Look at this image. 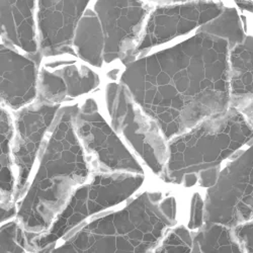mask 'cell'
Masks as SVG:
<instances>
[{"instance_id": "obj_10", "label": "cell", "mask_w": 253, "mask_h": 253, "mask_svg": "<svg viewBox=\"0 0 253 253\" xmlns=\"http://www.w3.org/2000/svg\"><path fill=\"white\" fill-rule=\"evenodd\" d=\"M151 10L145 0H96L94 11L103 34L104 64L122 60L126 65L135 60L133 52Z\"/></svg>"}, {"instance_id": "obj_6", "label": "cell", "mask_w": 253, "mask_h": 253, "mask_svg": "<svg viewBox=\"0 0 253 253\" xmlns=\"http://www.w3.org/2000/svg\"><path fill=\"white\" fill-rule=\"evenodd\" d=\"M104 100L113 129L131 145L153 173L160 175L168 150L156 122L140 109L123 83L107 84Z\"/></svg>"}, {"instance_id": "obj_20", "label": "cell", "mask_w": 253, "mask_h": 253, "mask_svg": "<svg viewBox=\"0 0 253 253\" xmlns=\"http://www.w3.org/2000/svg\"><path fill=\"white\" fill-rule=\"evenodd\" d=\"M197 32L206 33L227 41L230 49L242 43L246 38L239 14L233 7L224 6L218 16L201 26Z\"/></svg>"}, {"instance_id": "obj_23", "label": "cell", "mask_w": 253, "mask_h": 253, "mask_svg": "<svg viewBox=\"0 0 253 253\" xmlns=\"http://www.w3.org/2000/svg\"><path fill=\"white\" fill-rule=\"evenodd\" d=\"M205 217V201L196 193L192 199L191 214H189L188 228L191 230H198L204 225Z\"/></svg>"}, {"instance_id": "obj_17", "label": "cell", "mask_w": 253, "mask_h": 253, "mask_svg": "<svg viewBox=\"0 0 253 253\" xmlns=\"http://www.w3.org/2000/svg\"><path fill=\"white\" fill-rule=\"evenodd\" d=\"M72 47L75 55L94 68H102L104 40L94 10L85 9L76 26Z\"/></svg>"}, {"instance_id": "obj_15", "label": "cell", "mask_w": 253, "mask_h": 253, "mask_svg": "<svg viewBox=\"0 0 253 253\" xmlns=\"http://www.w3.org/2000/svg\"><path fill=\"white\" fill-rule=\"evenodd\" d=\"M36 0H0V40L27 55L39 53Z\"/></svg>"}, {"instance_id": "obj_28", "label": "cell", "mask_w": 253, "mask_h": 253, "mask_svg": "<svg viewBox=\"0 0 253 253\" xmlns=\"http://www.w3.org/2000/svg\"><path fill=\"white\" fill-rule=\"evenodd\" d=\"M234 1L242 10L253 13V0H234Z\"/></svg>"}, {"instance_id": "obj_13", "label": "cell", "mask_w": 253, "mask_h": 253, "mask_svg": "<svg viewBox=\"0 0 253 253\" xmlns=\"http://www.w3.org/2000/svg\"><path fill=\"white\" fill-rule=\"evenodd\" d=\"M90 0H38L36 13L39 53L42 57L75 55L76 26Z\"/></svg>"}, {"instance_id": "obj_19", "label": "cell", "mask_w": 253, "mask_h": 253, "mask_svg": "<svg viewBox=\"0 0 253 253\" xmlns=\"http://www.w3.org/2000/svg\"><path fill=\"white\" fill-rule=\"evenodd\" d=\"M195 252H242L233 228L218 224L204 223L194 236Z\"/></svg>"}, {"instance_id": "obj_8", "label": "cell", "mask_w": 253, "mask_h": 253, "mask_svg": "<svg viewBox=\"0 0 253 253\" xmlns=\"http://www.w3.org/2000/svg\"><path fill=\"white\" fill-rule=\"evenodd\" d=\"M253 219V144L220 170L205 200L204 223L235 228Z\"/></svg>"}, {"instance_id": "obj_11", "label": "cell", "mask_w": 253, "mask_h": 253, "mask_svg": "<svg viewBox=\"0 0 253 253\" xmlns=\"http://www.w3.org/2000/svg\"><path fill=\"white\" fill-rule=\"evenodd\" d=\"M224 8L219 0H192V1L160 4L152 8L133 52L141 56L153 47L167 43L185 35L218 16Z\"/></svg>"}, {"instance_id": "obj_7", "label": "cell", "mask_w": 253, "mask_h": 253, "mask_svg": "<svg viewBox=\"0 0 253 253\" xmlns=\"http://www.w3.org/2000/svg\"><path fill=\"white\" fill-rule=\"evenodd\" d=\"M73 124L93 171L144 173L140 163L101 115L94 97L75 102Z\"/></svg>"}, {"instance_id": "obj_27", "label": "cell", "mask_w": 253, "mask_h": 253, "mask_svg": "<svg viewBox=\"0 0 253 253\" xmlns=\"http://www.w3.org/2000/svg\"><path fill=\"white\" fill-rule=\"evenodd\" d=\"M199 180V176L197 172H186L183 174L181 178V183L185 187H192L194 186Z\"/></svg>"}, {"instance_id": "obj_5", "label": "cell", "mask_w": 253, "mask_h": 253, "mask_svg": "<svg viewBox=\"0 0 253 253\" xmlns=\"http://www.w3.org/2000/svg\"><path fill=\"white\" fill-rule=\"evenodd\" d=\"M143 182V174L93 171L73 192L50 228L30 239L32 252H51L72 230L103 211L128 200Z\"/></svg>"}, {"instance_id": "obj_16", "label": "cell", "mask_w": 253, "mask_h": 253, "mask_svg": "<svg viewBox=\"0 0 253 253\" xmlns=\"http://www.w3.org/2000/svg\"><path fill=\"white\" fill-rule=\"evenodd\" d=\"M229 69V107L240 112L253 129V37L246 36L230 49Z\"/></svg>"}, {"instance_id": "obj_9", "label": "cell", "mask_w": 253, "mask_h": 253, "mask_svg": "<svg viewBox=\"0 0 253 253\" xmlns=\"http://www.w3.org/2000/svg\"><path fill=\"white\" fill-rule=\"evenodd\" d=\"M62 105L35 99L12 111L11 157L15 173V203L28 184L39 153Z\"/></svg>"}, {"instance_id": "obj_25", "label": "cell", "mask_w": 253, "mask_h": 253, "mask_svg": "<svg viewBox=\"0 0 253 253\" xmlns=\"http://www.w3.org/2000/svg\"><path fill=\"white\" fill-rule=\"evenodd\" d=\"M158 207L164 217L169 221L172 225L176 223V202L172 197L161 200Z\"/></svg>"}, {"instance_id": "obj_14", "label": "cell", "mask_w": 253, "mask_h": 253, "mask_svg": "<svg viewBox=\"0 0 253 253\" xmlns=\"http://www.w3.org/2000/svg\"><path fill=\"white\" fill-rule=\"evenodd\" d=\"M41 54L27 55L0 40V105L16 111L37 98Z\"/></svg>"}, {"instance_id": "obj_12", "label": "cell", "mask_w": 253, "mask_h": 253, "mask_svg": "<svg viewBox=\"0 0 253 253\" xmlns=\"http://www.w3.org/2000/svg\"><path fill=\"white\" fill-rule=\"evenodd\" d=\"M87 63L74 55L42 57L37 77V99L64 105L92 93L100 77Z\"/></svg>"}, {"instance_id": "obj_21", "label": "cell", "mask_w": 253, "mask_h": 253, "mask_svg": "<svg viewBox=\"0 0 253 253\" xmlns=\"http://www.w3.org/2000/svg\"><path fill=\"white\" fill-rule=\"evenodd\" d=\"M0 252H32L28 232L16 218L0 224Z\"/></svg>"}, {"instance_id": "obj_3", "label": "cell", "mask_w": 253, "mask_h": 253, "mask_svg": "<svg viewBox=\"0 0 253 253\" xmlns=\"http://www.w3.org/2000/svg\"><path fill=\"white\" fill-rule=\"evenodd\" d=\"M149 193L135 198L124 209L96 215L58 242L51 252L105 253L147 252L156 247L173 226Z\"/></svg>"}, {"instance_id": "obj_1", "label": "cell", "mask_w": 253, "mask_h": 253, "mask_svg": "<svg viewBox=\"0 0 253 253\" xmlns=\"http://www.w3.org/2000/svg\"><path fill=\"white\" fill-rule=\"evenodd\" d=\"M229 52L227 41L197 32L126 64L121 83L169 140L229 108Z\"/></svg>"}, {"instance_id": "obj_22", "label": "cell", "mask_w": 253, "mask_h": 253, "mask_svg": "<svg viewBox=\"0 0 253 253\" xmlns=\"http://www.w3.org/2000/svg\"><path fill=\"white\" fill-rule=\"evenodd\" d=\"M194 246V236L191 231L183 226H179L168 233L156 252H192Z\"/></svg>"}, {"instance_id": "obj_26", "label": "cell", "mask_w": 253, "mask_h": 253, "mask_svg": "<svg viewBox=\"0 0 253 253\" xmlns=\"http://www.w3.org/2000/svg\"><path fill=\"white\" fill-rule=\"evenodd\" d=\"M16 216L15 205H4L0 203V224H2Z\"/></svg>"}, {"instance_id": "obj_24", "label": "cell", "mask_w": 253, "mask_h": 253, "mask_svg": "<svg viewBox=\"0 0 253 253\" xmlns=\"http://www.w3.org/2000/svg\"><path fill=\"white\" fill-rule=\"evenodd\" d=\"M198 173H199L200 185L203 187L209 188L216 183V181L219 177L220 165L206 168V169H203V170L199 171Z\"/></svg>"}, {"instance_id": "obj_4", "label": "cell", "mask_w": 253, "mask_h": 253, "mask_svg": "<svg viewBox=\"0 0 253 253\" xmlns=\"http://www.w3.org/2000/svg\"><path fill=\"white\" fill-rule=\"evenodd\" d=\"M252 139L253 129L247 120L236 109L229 107L171 139L160 177L166 182L180 184L184 173H198L220 165Z\"/></svg>"}, {"instance_id": "obj_18", "label": "cell", "mask_w": 253, "mask_h": 253, "mask_svg": "<svg viewBox=\"0 0 253 253\" xmlns=\"http://www.w3.org/2000/svg\"><path fill=\"white\" fill-rule=\"evenodd\" d=\"M12 111L0 105V203L15 205V173L11 157Z\"/></svg>"}, {"instance_id": "obj_2", "label": "cell", "mask_w": 253, "mask_h": 253, "mask_svg": "<svg viewBox=\"0 0 253 253\" xmlns=\"http://www.w3.org/2000/svg\"><path fill=\"white\" fill-rule=\"evenodd\" d=\"M74 108L75 102L61 107L15 203V218L31 233L30 239L50 228L73 192L93 172L74 129Z\"/></svg>"}, {"instance_id": "obj_29", "label": "cell", "mask_w": 253, "mask_h": 253, "mask_svg": "<svg viewBox=\"0 0 253 253\" xmlns=\"http://www.w3.org/2000/svg\"><path fill=\"white\" fill-rule=\"evenodd\" d=\"M148 2H154L157 4H171V3H180V2H186L192 1V0H145Z\"/></svg>"}]
</instances>
